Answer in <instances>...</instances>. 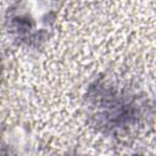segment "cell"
<instances>
[{
    "label": "cell",
    "mask_w": 156,
    "mask_h": 156,
    "mask_svg": "<svg viewBox=\"0 0 156 156\" xmlns=\"http://www.w3.org/2000/svg\"><path fill=\"white\" fill-rule=\"evenodd\" d=\"M89 123L101 134L127 139L154 116L149 96L132 82L115 74H99L84 95Z\"/></svg>",
    "instance_id": "6da1fadb"
},
{
    "label": "cell",
    "mask_w": 156,
    "mask_h": 156,
    "mask_svg": "<svg viewBox=\"0 0 156 156\" xmlns=\"http://www.w3.org/2000/svg\"><path fill=\"white\" fill-rule=\"evenodd\" d=\"M60 6V0H16L5 12V30L18 46L40 49L54 32Z\"/></svg>",
    "instance_id": "7a4b0ae2"
},
{
    "label": "cell",
    "mask_w": 156,
    "mask_h": 156,
    "mask_svg": "<svg viewBox=\"0 0 156 156\" xmlns=\"http://www.w3.org/2000/svg\"><path fill=\"white\" fill-rule=\"evenodd\" d=\"M1 77H2V62L0 58V82H1Z\"/></svg>",
    "instance_id": "3957f363"
}]
</instances>
